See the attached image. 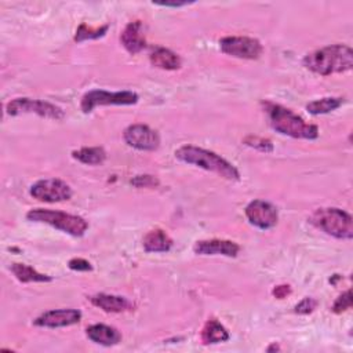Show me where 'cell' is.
<instances>
[{"instance_id": "2", "label": "cell", "mask_w": 353, "mask_h": 353, "mask_svg": "<svg viewBox=\"0 0 353 353\" xmlns=\"http://www.w3.org/2000/svg\"><path fill=\"white\" fill-rule=\"evenodd\" d=\"M262 105L269 117L272 128L277 132L299 139H316L319 137L317 125L305 121L291 109L269 101L263 102Z\"/></svg>"}, {"instance_id": "12", "label": "cell", "mask_w": 353, "mask_h": 353, "mask_svg": "<svg viewBox=\"0 0 353 353\" xmlns=\"http://www.w3.org/2000/svg\"><path fill=\"white\" fill-rule=\"evenodd\" d=\"M80 320L81 312L79 309H54L37 316L33 324L44 328H59L77 324Z\"/></svg>"}, {"instance_id": "11", "label": "cell", "mask_w": 353, "mask_h": 353, "mask_svg": "<svg viewBox=\"0 0 353 353\" xmlns=\"http://www.w3.org/2000/svg\"><path fill=\"white\" fill-rule=\"evenodd\" d=\"M244 214L251 225L262 230L272 229L279 221L277 208L272 203L259 199L250 201L244 210Z\"/></svg>"}, {"instance_id": "17", "label": "cell", "mask_w": 353, "mask_h": 353, "mask_svg": "<svg viewBox=\"0 0 353 353\" xmlns=\"http://www.w3.org/2000/svg\"><path fill=\"white\" fill-rule=\"evenodd\" d=\"M142 245L146 252H167L172 247V239L163 229H152L143 236Z\"/></svg>"}, {"instance_id": "25", "label": "cell", "mask_w": 353, "mask_h": 353, "mask_svg": "<svg viewBox=\"0 0 353 353\" xmlns=\"http://www.w3.org/2000/svg\"><path fill=\"white\" fill-rule=\"evenodd\" d=\"M350 307H352V291L347 290L336 298V301L332 305V312L334 313H342V312H345Z\"/></svg>"}, {"instance_id": "31", "label": "cell", "mask_w": 353, "mask_h": 353, "mask_svg": "<svg viewBox=\"0 0 353 353\" xmlns=\"http://www.w3.org/2000/svg\"><path fill=\"white\" fill-rule=\"evenodd\" d=\"M279 349H280V347H279L276 343H273L272 346H269V347H268V352H270V350H279Z\"/></svg>"}, {"instance_id": "4", "label": "cell", "mask_w": 353, "mask_h": 353, "mask_svg": "<svg viewBox=\"0 0 353 353\" xmlns=\"http://www.w3.org/2000/svg\"><path fill=\"white\" fill-rule=\"evenodd\" d=\"M309 222L332 237L342 240H350L353 237L352 215L341 208H319L310 215Z\"/></svg>"}, {"instance_id": "14", "label": "cell", "mask_w": 353, "mask_h": 353, "mask_svg": "<svg viewBox=\"0 0 353 353\" xmlns=\"http://www.w3.org/2000/svg\"><path fill=\"white\" fill-rule=\"evenodd\" d=\"M120 41L130 54H138L139 51H142L146 46L142 22L132 21L127 23V26L120 34Z\"/></svg>"}, {"instance_id": "28", "label": "cell", "mask_w": 353, "mask_h": 353, "mask_svg": "<svg viewBox=\"0 0 353 353\" xmlns=\"http://www.w3.org/2000/svg\"><path fill=\"white\" fill-rule=\"evenodd\" d=\"M68 266L69 269L72 270H76V272H88V270H92V266L88 261L83 259V258H72L69 262H68Z\"/></svg>"}, {"instance_id": "1", "label": "cell", "mask_w": 353, "mask_h": 353, "mask_svg": "<svg viewBox=\"0 0 353 353\" xmlns=\"http://www.w3.org/2000/svg\"><path fill=\"white\" fill-rule=\"evenodd\" d=\"M303 66L317 74L343 73L353 66V50L345 44H331L305 55Z\"/></svg>"}, {"instance_id": "26", "label": "cell", "mask_w": 353, "mask_h": 353, "mask_svg": "<svg viewBox=\"0 0 353 353\" xmlns=\"http://www.w3.org/2000/svg\"><path fill=\"white\" fill-rule=\"evenodd\" d=\"M317 306V301L313 299V298H303L301 302H298L295 305V313H299V314H309L312 313Z\"/></svg>"}, {"instance_id": "10", "label": "cell", "mask_w": 353, "mask_h": 353, "mask_svg": "<svg viewBox=\"0 0 353 353\" xmlns=\"http://www.w3.org/2000/svg\"><path fill=\"white\" fill-rule=\"evenodd\" d=\"M124 142L138 150L152 152L160 146L159 134L146 124H131L123 131Z\"/></svg>"}, {"instance_id": "7", "label": "cell", "mask_w": 353, "mask_h": 353, "mask_svg": "<svg viewBox=\"0 0 353 353\" xmlns=\"http://www.w3.org/2000/svg\"><path fill=\"white\" fill-rule=\"evenodd\" d=\"M138 102V94L132 91H105L91 90L81 97L80 108L84 113L92 112L97 106L103 105H134Z\"/></svg>"}, {"instance_id": "30", "label": "cell", "mask_w": 353, "mask_h": 353, "mask_svg": "<svg viewBox=\"0 0 353 353\" xmlns=\"http://www.w3.org/2000/svg\"><path fill=\"white\" fill-rule=\"evenodd\" d=\"M157 6H163V7H182V6H186V4H189V3H186V1H172V3H168V1H165V3H156Z\"/></svg>"}, {"instance_id": "8", "label": "cell", "mask_w": 353, "mask_h": 353, "mask_svg": "<svg viewBox=\"0 0 353 353\" xmlns=\"http://www.w3.org/2000/svg\"><path fill=\"white\" fill-rule=\"evenodd\" d=\"M219 48L223 54L240 59H258L263 47L258 39L248 36H226L219 40Z\"/></svg>"}, {"instance_id": "29", "label": "cell", "mask_w": 353, "mask_h": 353, "mask_svg": "<svg viewBox=\"0 0 353 353\" xmlns=\"http://www.w3.org/2000/svg\"><path fill=\"white\" fill-rule=\"evenodd\" d=\"M272 294H273L276 298H279V299H283V298H285L287 295H290V294H291V287H290L288 284H281V285H277V287H274V288H273Z\"/></svg>"}, {"instance_id": "5", "label": "cell", "mask_w": 353, "mask_h": 353, "mask_svg": "<svg viewBox=\"0 0 353 353\" xmlns=\"http://www.w3.org/2000/svg\"><path fill=\"white\" fill-rule=\"evenodd\" d=\"M26 218L33 222L47 223L74 237L83 236L88 229V222L84 218L79 215L68 214L63 211H58V210H48V208L29 210L26 214Z\"/></svg>"}, {"instance_id": "23", "label": "cell", "mask_w": 353, "mask_h": 353, "mask_svg": "<svg viewBox=\"0 0 353 353\" xmlns=\"http://www.w3.org/2000/svg\"><path fill=\"white\" fill-rule=\"evenodd\" d=\"M109 26L108 25H103V26H99V28H91L88 26L87 23H81L77 30H76V34H74V41L80 43V41H84V40H94V39H99L102 36H105V33L108 32Z\"/></svg>"}, {"instance_id": "15", "label": "cell", "mask_w": 353, "mask_h": 353, "mask_svg": "<svg viewBox=\"0 0 353 353\" xmlns=\"http://www.w3.org/2000/svg\"><path fill=\"white\" fill-rule=\"evenodd\" d=\"M88 299L94 306H97L108 313H120V312L130 310L132 307L131 302L127 298L120 296V295L99 292V294L91 295Z\"/></svg>"}, {"instance_id": "21", "label": "cell", "mask_w": 353, "mask_h": 353, "mask_svg": "<svg viewBox=\"0 0 353 353\" xmlns=\"http://www.w3.org/2000/svg\"><path fill=\"white\" fill-rule=\"evenodd\" d=\"M72 157L77 161L88 165L102 164L106 159V152L101 146H91V148H81L72 152Z\"/></svg>"}, {"instance_id": "24", "label": "cell", "mask_w": 353, "mask_h": 353, "mask_svg": "<svg viewBox=\"0 0 353 353\" xmlns=\"http://www.w3.org/2000/svg\"><path fill=\"white\" fill-rule=\"evenodd\" d=\"M244 143L250 148H254L256 150H261V152H272L273 150V143L272 141L266 139V138H262V137H254V135H250L247 138H244Z\"/></svg>"}, {"instance_id": "6", "label": "cell", "mask_w": 353, "mask_h": 353, "mask_svg": "<svg viewBox=\"0 0 353 353\" xmlns=\"http://www.w3.org/2000/svg\"><path fill=\"white\" fill-rule=\"evenodd\" d=\"M6 112L10 116H18L22 113H34L40 117L52 119V120H61L63 119L65 113L63 110L47 101L41 99H33V98H15L11 99L6 105Z\"/></svg>"}, {"instance_id": "3", "label": "cell", "mask_w": 353, "mask_h": 353, "mask_svg": "<svg viewBox=\"0 0 353 353\" xmlns=\"http://www.w3.org/2000/svg\"><path fill=\"white\" fill-rule=\"evenodd\" d=\"M175 157L182 163L212 171L229 181H237L240 178L239 170L232 163H229L215 152L194 145H183L178 148L175 150Z\"/></svg>"}, {"instance_id": "27", "label": "cell", "mask_w": 353, "mask_h": 353, "mask_svg": "<svg viewBox=\"0 0 353 353\" xmlns=\"http://www.w3.org/2000/svg\"><path fill=\"white\" fill-rule=\"evenodd\" d=\"M131 183L137 188H150L159 185V181L152 175H137L134 179H131Z\"/></svg>"}, {"instance_id": "19", "label": "cell", "mask_w": 353, "mask_h": 353, "mask_svg": "<svg viewBox=\"0 0 353 353\" xmlns=\"http://www.w3.org/2000/svg\"><path fill=\"white\" fill-rule=\"evenodd\" d=\"M10 270L15 276V279L21 283H47L52 280L51 276L40 273L34 268L25 263L15 262L10 266Z\"/></svg>"}, {"instance_id": "9", "label": "cell", "mask_w": 353, "mask_h": 353, "mask_svg": "<svg viewBox=\"0 0 353 353\" xmlns=\"http://www.w3.org/2000/svg\"><path fill=\"white\" fill-rule=\"evenodd\" d=\"M30 196L44 203H59L69 200L73 194L72 188L62 179L47 178L36 181L29 190Z\"/></svg>"}, {"instance_id": "22", "label": "cell", "mask_w": 353, "mask_h": 353, "mask_svg": "<svg viewBox=\"0 0 353 353\" xmlns=\"http://www.w3.org/2000/svg\"><path fill=\"white\" fill-rule=\"evenodd\" d=\"M342 103H343V98L341 97H325V98L309 102L306 105V109L312 114H325L338 109Z\"/></svg>"}, {"instance_id": "13", "label": "cell", "mask_w": 353, "mask_h": 353, "mask_svg": "<svg viewBox=\"0 0 353 353\" xmlns=\"http://www.w3.org/2000/svg\"><path fill=\"white\" fill-rule=\"evenodd\" d=\"M193 251L197 255H223V256H237L240 245L232 240L223 239H210L196 241Z\"/></svg>"}, {"instance_id": "16", "label": "cell", "mask_w": 353, "mask_h": 353, "mask_svg": "<svg viewBox=\"0 0 353 353\" xmlns=\"http://www.w3.org/2000/svg\"><path fill=\"white\" fill-rule=\"evenodd\" d=\"M87 338L102 346H113L121 341V334L117 328L106 324H92L85 330Z\"/></svg>"}, {"instance_id": "18", "label": "cell", "mask_w": 353, "mask_h": 353, "mask_svg": "<svg viewBox=\"0 0 353 353\" xmlns=\"http://www.w3.org/2000/svg\"><path fill=\"white\" fill-rule=\"evenodd\" d=\"M149 61L153 66L164 70H175L181 66L179 55L165 47H156L150 52Z\"/></svg>"}, {"instance_id": "20", "label": "cell", "mask_w": 353, "mask_h": 353, "mask_svg": "<svg viewBox=\"0 0 353 353\" xmlns=\"http://www.w3.org/2000/svg\"><path fill=\"white\" fill-rule=\"evenodd\" d=\"M229 339L228 330L215 319H210L201 330V341L204 345L225 342Z\"/></svg>"}]
</instances>
